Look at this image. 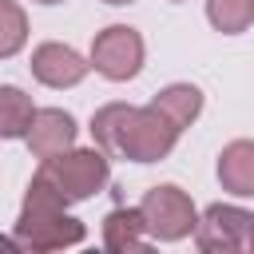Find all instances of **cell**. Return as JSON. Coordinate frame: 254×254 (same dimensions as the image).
<instances>
[{"instance_id":"cell-10","label":"cell","mask_w":254,"mask_h":254,"mask_svg":"<svg viewBox=\"0 0 254 254\" xmlns=\"http://www.w3.org/2000/svg\"><path fill=\"white\" fill-rule=\"evenodd\" d=\"M103 246L115 250V254H127V250H143L147 246V222H143V210L135 206H119L103 218Z\"/></svg>"},{"instance_id":"cell-1","label":"cell","mask_w":254,"mask_h":254,"mask_svg":"<svg viewBox=\"0 0 254 254\" xmlns=\"http://www.w3.org/2000/svg\"><path fill=\"white\" fill-rule=\"evenodd\" d=\"M91 135L99 151L123 155L131 163H159L171 155L179 127L159 107H131V103H107L91 115Z\"/></svg>"},{"instance_id":"cell-16","label":"cell","mask_w":254,"mask_h":254,"mask_svg":"<svg viewBox=\"0 0 254 254\" xmlns=\"http://www.w3.org/2000/svg\"><path fill=\"white\" fill-rule=\"evenodd\" d=\"M103 4H131V0H103Z\"/></svg>"},{"instance_id":"cell-4","label":"cell","mask_w":254,"mask_h":254,"mask_svg":"<svg viewBox=\"0 0 254 254\" xmlns=\"http://www.w3.org/2000/svg\"><path fill=\"white\" fill-rule=\"evenodd\" d=\"M143 210V222H147V234L155 242H179L187 234H194L198 226V210L190 202L187 190H179L175 183H163V187H151L139 202Z\"/></svg>"},{"instance_id":"cell-8","label":"cell","mask_w":254,"mask_h":254,"mask_svg":"<svg viewBox=\"0 0 254 254\" xmlns=\"http://www.w3.org/2000/svg\"><path fill=\"white\" fill-rule=\"evenodd\" d=\"M71 143H75V119H71L64 107H36V119H32V127H28V147H32V155L44 163V159L64 155Z\"/></svg>"},{"instance_id":"cell-18","label":"cell","mask_w":254,"mask_h":254,"mask_svg":"<svg viewBox=\"0 0 254 254\" xmlns=\"http://www.w3.org/2000/svg\"><path fill=\"white\" fill-rule=\"evenodd\" d=\"M175 4H179V0H175Z\"/></svg>"},{"instance_id":"cell-15","label":"cell","mask_w":254,"mask_h":254,"mask_svg":"<svg viewBox=\"0 0 254 254\" xmlns=\"http://www.w3.org/2000/svg\"><path fill=\"white\" fill-rule=\"evenodd\" d=\"M246 250H254V226H250V234H246Z\"/></svg>"},{"instance_id":"cell-17","label":"cell","mask_w":254,"mask_h":254,"mask_svg":"<svg viewBox=\"0 0 254 254\" xmlns=\"http://www.w3.org/2000/svg\"><path fill=\"white\" fill-rule=\"evenodd\" d=\"M36 4H64V0H36Z\"/></svg>"},{"instance_id":"cell-5","label":"cell","mask_w":254,"mask_h":254,"mask_svg":"<svg viewBox=\"0 0 254 254\" xmlns=\"http://www.w3.org/2000/svg\"><path fill=\"white\" fill-rule=\"evenodd\" d=\"M143 56H147L143 36L135 28H127V24H111L91 40V67L111 83L135 79L143 71Z\"/></svg>"},{"instance_id":"cell-14","label":"cell","mask_w":254,"mask_h":254,"mask_svg":"<svg viewBox=\"0 0 254 254\" xmlns=\"http://www.w3.org/2000/svg\"><path fill=\"white\" fill-rule=\"evenodd\" d=\"M28 44V16L16 0H0V60H12Z\"/></svg>"},{"instance_id":"cell-3","label":"cell","mask_w":254,"mask_h":254,"mask_svg":"<svg viewBox=\"0 0 254 254\" xmlns=\"http://www.w3.org/2000/svg\"><path fill=\"white\" fill-rule=\"evenodd\" d=\"M36 175H44L67 202H83V198H91V194H99L107 187L111 167H107V151H75V147H67L64 155L44 159Z\"/></svg>"},{"instance_id":"cell-7","label":"cell","mask_w":254,"mask_h":254,"mask_svg":"<svg viewBox=\"0 0 254 254\" xmlns=\"http://www.w3.org/2000/svg\"><path fill=\"white\" fill-rule=\"evenodd\" d=\"M87 71H91V60H83V56H79L75 48H67V44L48 40V44H40V48L32 52V75H36L44 87H75Z\"/></svg>"},{"instance_id":"cell-12","label":"cell","mask_w":254,"mask_h":254,"mask_svg":"<svg viewBox=\"0 0 254 254\" xmlns=\"http://www.w3.org/2000/svg\"><path fill=\"white\" fill-rule=\"evenodd\" d=\"M32 119H36L32 95L12 83H0V139H28Z\"/></svg>"},{"instance_id":"cell-11","label":"cell","mask_w":254,"mask_h":254,"mask_svg":"<svg viewBox=\"0 0 254 254\" xmlns=\"http://www.w3.org/2000/svg\"><path fill=\"white\" fill-rule=\"evenodd\" d=\"M151 107H159V111L183 131V127H190V123L202 115V91H198L194 83H171V87H163V91L151 99Z\"/></svg>"},{"instance_id":"cell-9","label":"cell","mask_w":254,"mask_h":254,"mask_svg":"<svg viewBox=\"0 0 254 254\" xmlns=\"http://www.w3.org/2000/svg\"><path fill=\"white\" fill-rule=\"evenodd\" d=\"M218 183L238 198H254V139H234L218 155Z\"/></svg>"},{"instance_id":"cell-2","label":"cell","mask_w":254,"mask_h":254,"mask_svg":"<svg viewBox=\"0 0 254 254\" xmlns=\"http://www.w3.org/2000/svg\"><path fill=\"white\" fill-rule=\"evenodd\" d=\"M67 198L44 179L36 175L28 183V194H24V206H20V218H16V238L24 250H64V246H79L83 242V222L71 218L67 210Z\"/></svg>"},{"instance_id":"cell-13","label":"cell","mask_w":254,"mask_h":254,"mask_svg":"<svg viewBox=\"0 0 254 254\" xmlns=\"http://www.w3.org/2000/svg\"><path fill=\"white\" fill-rule=\"evenodd\" d=\"M206 20L222 36H238L254 24V0H206Z\"/></svg>"},{"instance_id":"cell-6","label":"cell","mask_w":254,"mask_h":254,"mask_svg":"<svg viewBox=\"0 0 254 254\" xmlns=\"http://www.w3.org/2000/svg\"><path fill=\"white\" fill-rule=\"evenodd\" d=\"M254 226V214L242 210V206H230V202H214L198 214V226H194V246L206 250V254H230L238 246H246V234Z\"/></svg>"}]
</instances>
